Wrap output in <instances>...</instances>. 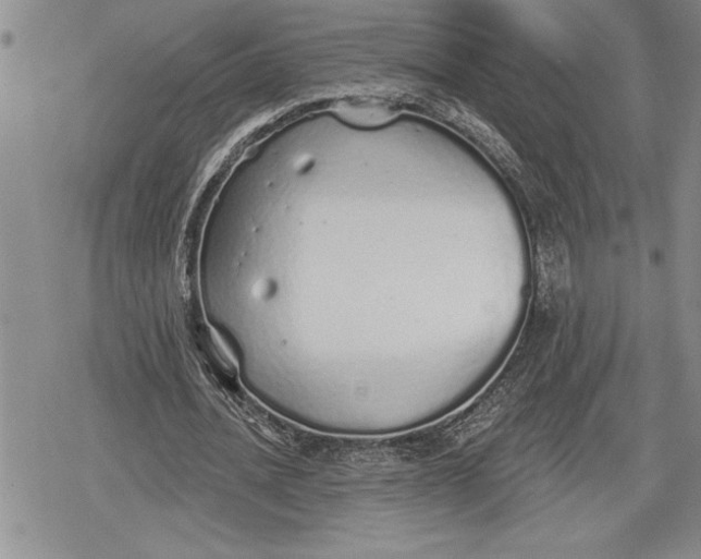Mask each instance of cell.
I'll return each mask as SVG.
<instances>
[{
	"label": "cell",
	"mask_w": 701,
	"mask_h": 559,
	"mask_svg": "<svg viewBox=\"0 0 701 559\" xmlns=\"http://www.w3.org/2000/svg\"><path fill=\"white\" fill-rule=\"evenodd\" d=\"M334 111L343 121L360 129L382 127L397 116L394 106L376 97L340 101Z\"/></svg>",
	"instance_id": "obj_1"
}]
</instances>
